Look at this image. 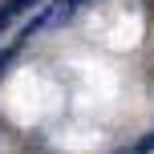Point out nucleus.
<instances>
[{"label": "nucleus", "instance_id": "f257e3e1", "mask_svg": "<svg viewBox=\"0 0 154 154\" xmlns=\"http://www.w3.org/2000/svg\"><path fill=\"white\" fill-rule=\"evenodd\" d=\"M37 4H45V0H8V12H12V16H20V12H29V8H37Z\"/></svg>", "mask_w": 154, "mask_h": 154}, {"label": "nucleus", "instance_id": "f03ea898", "mask_svg": "<svg viewBox=\"0 0 154 154\" xmlns=\"http://www.w3.org/2000/svg\"><path fill=\"white\" fill-rule=\"evenodd\" d=\"M16 53H20V45H8L4 53H0V77H4L8 69H12V61H16Z\"/></svg>", "mask_w": 154, "mask_h": 154}]
</instances>
